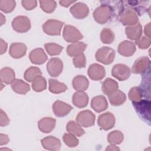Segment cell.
<instances>
[{"mask_svg":"<svg viewBox=\"0 0 151 151\" xmlns=\"http://www.w3.org/2000/svg\"><path fill=\"white\" fill-rule=\"evenodd\" d=\"M64 22L56 19H48L42 25L44 32L49 35H60Z\"/></svg>","mask_w":151,"mask_h":151,"instance_id":"obj_3","label":"cell"},{"mask_svg":"<svg viewBox=\"0 0 151 151\" xmlns=\"http://www.w3.org/2000/svg\"><path fill=\"white\" fill-rule=\"evenodd\" d=\"M73 61L74 66L76 68H84L86 64V58L84 54L82 53L74 57Z\"/></svg>","mask_w":151,"mask_h":151,"instance_id":"obj_41","label":"cell"},{"mask_svg":"<svg viewBox=\"0 0 151 151\" xmlns=\"http://www.w3.org/2000/svg\"><path fill=\"white\" fill-rule=\"evenodd\" d=\"M0 44H1V54H3L5 53L7 49V44L2 39L0 40Z\"/></svg>","mask_w":151,"mask_h":151,"instance_id":"obj_46","label":"cell"},{"mask_svg":"<svg viewBox=\"0 0 151 151\" xmlns=\"http://www.w3.org/2000/svg\"><path fill=\"white\" fill-rule=\"evenodd\" d=\"M119 53L124 57H130L136 51L135 44L130 41L125 40L120 42L117 48Z\"/></svg>","mask_w":151,"mask_h":151,"instance_id":"obj_17","label":"cell"},{"mask_svg":"<svg viewBox=\"0 0 151 151\" xmlns=\"http://www.w3.org/2000/svg\"><path fill=\"white\" fill-rule=\"evenodd\" d=\"M70 11L74 18L77 19H83L88 15L89 9L85 4L78 2L70 8Z\"/></svg>","mask_w":151,"mask_h":151,"instance_id":"obj_13","label":"cell"},{"mask_svg":"<svg viewBox=\"0 0 151 151\" xmlns=\"http://www.w3.org/2000/svg\"><path fill=\"white\" fill-rule=\"evenodd\" d=\"M66 129L68 133H71L76 136L80 137L85 133L81 126L77 123H76L74 121L68 122L66 126Z\"/></svg>","mask_w":151,"mask_h":151,"instance_id":"obj_31","label":"cell"},{"mask_svg":"<svg viewBox=\"0 0 151 151\" xmlns=\"http://www.w3.org/2000/svg\"><path fill=\"white\" fill-rule=\"evenodd\" d=\"M55 123V119L51 117H44L39 120L38 126L41 132L48 133L51 132L54 129Z\"/></svg>","mask_w":151,"mask_h":151,"instance_id":"obj_21","label":"cell"},{"mask_svg":"<svg viewBox=\"0 0 151 151\" xmlns=\"http://www.w3.org/2000/svg\"><path fill=\"white\" fill-rule=\"evenodd\" d=\"M22 6L27 10H32L35 8L37 5V1H22L21 2Z\"/></svg>","mask_w":151,"mask_h":151,"instance_id":"obj_43","label":"cell"},{"mask_svg":"<svg viewBox=\"0 0 151 151\" xmlns=\"http://www.w3.org/2000/svg\"><path fill=\"white\" fill-rule=\"evenodd\" d=\"M1 126H7L9 123V119H8V116H6V113L1 109Z\"/></svg>","mask_w":151,"mask_h":151,"instance_id":"obj_44","label":"cell"},{"mask_svg":"<svg viewBox=\"0 0 151 151\" xmlns=\"http://www.w3.org/2000/svg\"><path fill=\"white\" fill-rule=\"evenodd\" d=\"M87 46V44L83 42H74L67 46V52L69 56L75 57L83 53Z\"/></svg>","mask_w":151,"mask_h":151,"instance_id":"obj_24","label":"cell"},{"mask_svg":"<svg viewBox=\"0 0 151 151\" xmlns=\"http://www.w3.org/2000/svg\"><path fill=\"white\" fill-rule=\"evenodd\" d=\"M87 73L89 77L95 81L102 80L106 75V71L104 67L97 63L90 65L88 68Z\"/></svg>","mask_w":151,"mask_h":151,"instance_id":"obj_12","label":"cell"},{"mask_svg":"<svg viewBox=\"0 0 151 151\" xmlns=\"http://www.w3.org/2000/svg\"><path fill=\"white\" fill-rule=\"evenodd\" d=\"M40 7L46 13H51L57 7V3L54 1H40Z\"/></svg>","mask_w":151,"mask_h":151,"instance_id":"obj_38","label":"cell"},{"mask_svg":"<svg viewBox=\"0 0 151 151\" xmlns=\"http://www.w3.org/2000/svg\"><path fill=\"white\" fill-rule=\"evenodd\" d=\"M0 14L1 17V25H2L4 24V22H5V17L3 16L2 14Z\"/></svg>","mask_w":151,"mask_h":151,"instance_id":"obj_50","label":"cell"},{"mask_svg":"<svg viewBox=\"0 0 151 151\" xmlns=\"http://www.w3.org/2000/svg\"><path fill=\"white\" fill-rule=\"evenodd\" d=\"M32 88L37 92H41L45 90L47 88V81L45 78L41 76L37 77L32 81Z\"/></svg>","mask_w":151,"mask_h":151,"instance_id":"obj_32","label":"cell"},{"mask_svg":"<svg viewBox=\"0 0 151 151\" xmlns=\"http://www.w3.org/2000/svg\"><path fill=\"white\" fill-rule=\"evenodd\" d=\"M125 32L129 39L136 41L142 36V27L139 22L134 25L127 26L125 29Z\"/></svg>","mask_w":151,"mask_h":151,"instance_id":"obj_22","label":"cell"},{"mask_svg":"<svg viewBox=\"0 0 151 151\" xmlns=\"http://www.w3.org/2000/svg\"><path fill=\"white\" fill-rule=\"evenodd\" d=\"M27 52L26 45L21 42L12 43L9 48V54L14 58H20L24 56Z\"/></svg>","mask_w":151,"mask_h":151,"instance_id":"obj_19","label":"cell"},{"mask_svg":"<svg viewBox=\"0 0 151 151\" xmlns=\"http://www.w3.org/2000/svg\"><path fill=\"white\" fill-rule=\"evenodd\" d=\"M119 20L124 25L132 26L138 23L139 19L137 14L133 10L129 9L120 14Z\"/></svg>","mask_w":151,"mask_h":151,"instance_id":"obj_10","label":"cell"},{"mask_svg":"<svg viewBox=\"0 0 151 151\" xmlns=\"http://www.w3.org/2000/svg\"><path fill=\"white\" fill-rule=\"evenodd\" d=\"M44 47L47 53L51 56L59 55L63 49L62 46L55 43H47Z\"/></svg>","mask_w":151,"mask_h":151,"instance_id":"obj_37","label":"cell"},{"mask_svg":"<svg viewBox=\"0 0 151 151\" xmlns=\"http://www.w3.org/2000/svg\"><path fill=\"white\" fill-rule=\"evenodd\" d=\"M113 14L112 8L107 4L101 5L97 7L93 12L94 20L99 24H106Z\"/></svg>","mask_w":151,"mask_h":151,"instance_id":"obj_1","label":"cell"},{"mask_svg":"<svg viewBox=\"0 0 151 151\" xmlns=\"http://www.w3.org/2000/svg\"><path fill=\"white\" fill-rule=\"evenodd\" d=\"M15 1L12 0H1L0 9L5 13L11 12L15 7Z\"/></svg>","mask_w":151,"mask_h":151,"instance_id":"obj_39","label":"cell"},{"mask_svg":"<svg viewBox=\"0 0 151 151\" xmlns=\"http://www.w3.org/2000/svg\"><path fill=\"white\" fill-rule=\"evenodd\" d=\"M96 116L94 114L88 110L80 111L77 116V123L81 126L88 127L94 124Z\"/></svg>","mask_w":151,"mask_h":151,"instance_id":"obj_7","label":"cell"},{"mask_svg":"<svg viewBox=\"0 0 151 151\" xmlns=\"http://www.w3.org/2000/svg\"><path fill=\"white\" fill-rule=\"evenodd\" d=\"M133 105L141 119L150 122V102L149 100H141L138 102H133Z\"/></svg>","mask_w":151,"mask_h":151,"instance_id":"obj_5","label":"cell"},{"mask_svg":"<svg viewBox=\"0 0 151 151\" xmlns=\"http://www.w3.org/2000/svg\"><path fill=\"white\" fill-rule=\"evenodd\" d=\"M143 90L138 87H132L129 92V98L133 102H138L142 100L143 97Z\"/></svg>","mask_w":151,"mask_h":151,"instance_id":"obj_36","label":"cell"},{"mask_svg":"<svg viewBox=\"0 0 151 151\" xmlns=\"http://www.w3.org/2000/svg\"><path fill=\"white\" fill-rule=\"evenodd\" d=\"M120 149L117 147H116L115 145H111L110 146H108V147L106 149V150H119Z\"/></svg>","mask_w":151,"mask_h":151,"instance_id":"obj_49","label":"cell"},{"mask_svg":"<svg viewBox=\"0 0 151 151\" xmlns=\"http://www.w3.org/2000/svg\"><path fill=\"white\" fill-rule=\"evenodd\" d=\"M11 87L14 91L20 94H25L30 90L29 84L21 79H15L11 83Z\"/></svg>","mask_w":151,"mask_h":151,"instance_id":"obj_26","label":"cell"},{"mask_svg":"<svg viewBox=\"0 0 151 151\" xmlns=\"http://www.w3.org/2000/svg\"><path fill=\"white\" fill-rule=\"evenodd\" d=\"M31 62L35 64H42L48 59V57L43 49L41 48H35L31 51L29 55Z\"/></svg>","mask_w":151,"mask_h":151,"instance_id":"obj_16","label":"cell"},{"mask_svg":"<svg viewBox=\"0 0 151 151\" xmlns=\"http://www.w3.org/2000/svg\"><path fill=\"white\" fill-rule=\"evenodd\" d=\"M41 145L43 147L49 150H58L61 147L60 140L54 136H47L42 139L41 140Z\"/></svg>","mask_w":151,"mask_h":151,"instance_id":"obj_18","label":"cell"},{"mask_svg":"<svg viewBox=\"0 0 151 151\" xmlns=\"http://www.w3.org/2000/svg\"><path fill=\"white\" fill-rule=\"evenodd\" d=\"M123 134L119 130H114L107 136L108 142L113 145L120 144L123 142Z\"/></svg>","mask_w":151,"mask_h":151,"instance_id":"obj_33","label":"cell"},{"mask_svg":"<svg viewBox=\"0 0 151 151\" xmlns=\"http://www.w3.org/2000/svg\"><path fill=\"white\" fill-rule=\"evenodd\" d=\"M112 76L119 81H124L130 76V68L123 64H117L113 66L111 70Z\"/></svg>","mask_w":151,"mask_h":151,"instance_id":"obj_8","label":"cell"},{"mask_svg":"<svg viewBox=\"0 0 151 151\" xmlns=\"http://www.w3.org/2000/svg\"><path fill=\"white\" fill-rule=\"evenodd\" d=\"M89 82L88 79L84 76L78 75L73 80V88L78 91H84L88 88Z\"/></svg>","mask_w":151,"mask_h":151,"instance_id":"obj_25","label":"cell"},{"mask_svg":"<svg viewBox=\"0 0 151 151\" xmlns=\"http://www.w3.org/2000/svg\"><path fill=\"white\" fill-rule=\"evenodd\" d=\"M48 83L49 90L52 93L59 94L63 93L67 90V87L64 83H61L55 79L50 78L48 80Z\"/></svg>","mask_w":151,"mask_h":151,"instance_id":"obj_29","label":"cell"},{"mask_svg":"<svg viewBox=\"0 0 151 151\" xmlns=\"http://www.w3.org/2000/svg\"><path fill=\"white\" fill-rule=\"evenodd\" d=\"M64 143L70 147H74L78 145V140L75 135L71 133H65L63 136Z\"/></svg>","mask_w":151,"mask_h":151,"instance_id":"obj_40","label":"cell"},{"mask_svg":"<svg viewBox=\"0 0 151 151\" xmlns=\"http://www.w3.org/2000/svg\"><path fill=\"white\" fill-rule=\"evenodd\" d=\"M114 34L109 28H104L100 34V39L104 44H111L114 40Z\"/></svg>","mask_w":151,"mask_h":151,"instance_id":"obj_35","label":"cell"},{"mask_svg":"<svg viewBox=\"0 0 151 151\" xmlns=\"http://www.w3.org/2000/svg\"><path fill=\"white\" fill-rule=\"evenodd\" d=\"M88 102V96L84 91H77L73 96V103L78 108H83L87 106Z\"/></svg>","mask_w":151,"mask_h":151,"instance_id":"obj_23","label":"cell"},{"mask_svg":"<svg viewBox=\"0 0 151 151\" xmlns=\"http://www.w3.org/2000/svg\"><path fill=\"white\" fill-rule=\"evenodd\" d=\"M144 32L146 37L150 38V22L148 23L146 25H145Z\"/></svg>","mask_w":151,"mask_h":151,"instance_id":"obj_48","label":"cell"},{"mask_svg":"<svg viewBox=\"0 0 151 151\" xmlns=\"http://www.w3.org/2000/svg\"><path fill=\"white\" fill-rule=\"evenodd\" d=\"M76 2L75 1H59V3L61 6H63L64 7H68L72 4Z\"/></svg>","mask_w":151,"mask_h":151,"instance_id":"obj_47","label":"cell"},{"mask_svg":"<svg viewBox=\"0 0 151 151\" xmlns=\"http://www.w3.org/2000/svg\"><path fill=\"white\" fill-rule=\"evenodd\" d=\"M15 74L14 71L9 67H4L1 69L0 72V78L1 83L6 84H11L15 80Z\"/></svg>","mask_w":151,"mask_h":151,"instance_id":"obj_30","label":"cell"},{"mask_svg":"<svg viewBox=\"0 0 151 151\" xmlns=\"http://www.w3.org/2000/svg\"><path fill=\"white\" fill-rule=\"evenodd\" d=\"M119 88V85L117 81L111 78H106L102 84L103 92L109 96Z\"/></svg>","mask_w":151,"mask_h":151,"instance_id":"obj_28","label":"cell"},{"mask_svg":"<svg viewBox=\"0 0 151 151\" xmlns=\"http://www.w3.org/2000/svg\"><path fill=\"white\" fill-rule=\"evenodd\" d=\"M91 106L94 111L100 113L107 109L108 103L106 97L100 95L96 96L92 99L91 101Z\"/></svg>","mask_w":151,"mask_h":151,"instance_id":"obj_20","label":"cell"},{"mask_svg":"<svg viewBox=\"0 0 151 151\" xmlns=\"http://www.w3.org/2000/svg\"><path fill=\"white\" fill-rule=\"evenodd\" d=\"M63 36L68 42H77L83 38V35L76 27L70 25L64 26Z\"/></svg>","mask_w":151,"mask_h":151,"instance_id":"obj_4","label":"cell"},{"mask_svg":"<svg viewBox=\"0 0 151 151\" xmlns=\"http://www.w3.org/2000/svg\"><path fill=\"white\" fill-rule=\"evenodd\" d=\"M97 123L99 126L104 130L111 129L115 124L114 116L110 112H106L99 116Z\"/></svg>","mask_w":151,"mask_h":151,"instance_id":"obj_11","label":"cell"},{"mask_svg":"<svg viewBox=\"0 0 151 151\" xmlns=\"http://www.w3.org/2000/svg\"><path fill=\"white\" fill-rule=\"evenodd\" d=\"M150 59L147 57H141L137 58L133 64L132 71L134 74L145 73L150 66Z\"/></svg>","mask_w":151,"mask_h":151,"instance_id":"obj_14","label":"cell"},{"mask_svg":"<svg viewBox=\"0 0 151 151\" xmlns=\"http://www.w3.org/2000/svg\"><path fill=\"white\" fill-rule=\"evenodd\" d=\"M72 109L73 107L70 105L60 100L55 101L52 105L53 112L57 117H64L67 115Z\"/></svg>","mask_w":151,"mask_h":151,"instance_id":"obj_15","label":"cell"},{"mask_svg":"<svg viewBox=\"0 0 151 151\" xmlns=\"http://www.w3.org/2000/svg\"><path fill=\"white\" fill-rule=\"evenodd\" d=\"M135 43L139 48L146 49L150 45V38L146 36H141L136 40Z\"/></svg>","mask_w":151,"mask_h":151,"instance_id":"obj_42","label":"cell"},{"mask_svg":"<svg viewBox=\"0 0 151 151\" xmlns=\"http://www.w3.org/2000/svg\"><path fill=\"white\" fill-rule=\"evenodd\" d=\"M108 98L111 104L114 106L122 105L126 100L125 94L119 90H117L113 93L109 95Z\"/></svg>","mask_w":151,"mask_h":151,"instance_id":"obj_27","label":"cell"},{"mask_svg":"<svg viewBox=\"0 0 151 151\" xmlns=\"http://www.w3.org/2000/svg\"><path fill=\"white\" fill-rule=\"evenodd\" d=\"M40 69L37 67H31L28 68L24 73V78L28 82L32 81L38 76H41Z\"/></svg>","mask_w":151,"mask_h":151,"instance_id":"obj_34","label":"cell"},{"mask_svg":"<svg viewBox=\"0 0 151 151\" xmlns=\"http://www.w3.org/2000/svg\"><path fill=\"white\" fill-rule=\"evenodd\" d=\"M0 145L2 146L3 145H6L8 143L9 139L7 135L4 134H0Z\"/></svg>","mask_w":151,"mask_h":151,"instance_id":"obj_45","label":"cell"},{"mask_svg":"<svg viewBox=\"0 0 151 151\" xmlns=\"http://www.w3.org/2000/svg\"><path fill=\"white\" fill-rule=\"evenodd\" d=\"M12 27L15 31L19 33H24L31 28V22L26 16H18L12 21Z\"/></svg>","mask_w":151,"mask_h":151,"instance_id":"obj_6","label":"cell"},{"mask_svg":"<svg viewBox=\"0 0 151 151\" xmlns=\"http://www.w3.org/2000/svg\"><path fill=\"white\" fill-rule=\"evenodd\" d=\"M63 63L58 58H51L47 64V70L48 74L54 77H58L62 72Z\"/></svg>","mask_w":151,"mask_h":151,"instance_id":"obj_9","label":"cell"},{"mask_svg":"<svg viewBox=\"0 0 151 151\" xmlns=\"http://www.w3.org/2000/svg\"><path fill=\"white\" fill-rule=\"evenodd\" d=\"M115 58V51L109 47H103L99 48L96 53V59L105 65L110 64Z\"/></svg>","mask_w":151,"mask_h":151,"instance_id":"obj_2","label":"cell"}]
</instances>
